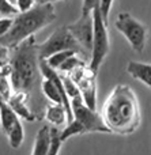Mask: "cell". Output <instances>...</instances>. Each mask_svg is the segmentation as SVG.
<instances>
[{
  "label": "cell",
  "instance_id": "9a60e30c",
  "mask_svg": "<svg viewBox=\"0 0 151 155\" xmlns=\"http://www.w3.org/2000/svg\"><path fill=\"white\" fill-rule=\"evenodd\" d=\"M14 93L11 83V68L10 64L5 67H0V101L8 102Z\"/></svg>",
  "mask_w": 151,
  "mask_h": 155
},
{
  "label": "cell",
  "instance_id": "ac0fdd59",
  "mask_svg": "<svg viewBox=\"0 0 151 155\" xmlns=\"http://www.w3.org/2000/svg\"><path fill=\"white\" fill-rule=\"evenodd\" d=\"M82 134H84L83 128H82L80 124H79L76 120H72V121H70V123H67L64 127V129L60 131V136H61L63 142H67L70 137L76 136V135H82Z\"/></svg>",
  "mask_w": 151,
  "mask_h": 155
},
{
  "label": "cell",
  "instance_id": "4fadbf2b",
  "mask_svg": "<svg viewBox=\"0 0 151 155\" xmlns=\"http://www.w3.org/2000/svg\"><path fill=\"white\" fill-rule=\"evenodd\" d=\"M19 121V117L8 105V102L0 101V129L7 136L11 132V129L15 127V124Z\"/></svg>",
  "mask_w": 151,
  "mask_h": 155
},
{
  "label": "cell",
  "instance_id": "6da1fadb",
  "mask_svg": "<svg viewBox=\"0 0 151 155\" xmlns=\"http://www.w3.org/2000/svg\"><path fill=\"white\" fill-rule=\"evenodd\" d=\"M101 116L112 134L132 135L140 124V107L135 91L128 84H117L103 102Z\"/></svg>",
  "mask_w": 151,
  "mask_h": 155
},
{
  "label": "cell",
  "instance_id": "8fae6325",
  "mask_svg": "<svg viewBox=\"0 0 151 155\" xmlns=\"http://www.w3.org/2000/svg\"><path fill=\"white\" fill-rule=\"evenodd\" d=\"M127 72L133 79L142 82L147 87L151 88V64L140 61H130L127 65Z\"/></svg>",
  "mask_w": 151,
  "mask_h": 155
},
{
  "label": "cell",
  "instance_id": "3957f363",
  "mask_svg": "<svg viewBox=\"0 0 151 155\" xmlns=\"http://www.w3.org/2000/svg\"><path fill=\"white\" fill-rule=\"evenodd\" d=\"M56 19L53 4H35L30 10L14 16L10 31L0 38V44L14 49L25 40L33 37L37 31L45 29Z\"/></svg>",
  "mask_w": 151,
  "mask_h": 155
},
{
  "label": "cell",
  "instance_id": "7c38bea8",
  "mask_svg": "<svg viewBox=\"0 0 151 155\" xmlns=\"http://www.w3.org/2000/svg\"><path fill=\"white\" fill-rule=\"evenodd\" d=\"M45 118L51 125L61 127L68 123V113L61 104H49L45 109Z\"/></svg>",
  "mask_w": 151,
  "mask_h": 155
},
{
  "label": "cell",
  "instance_id": "d6986e66",
  "mask_svg": "<svg viewBox=\"0 0 151 155\" xmlns=\"http://www.w3.org/2000/svg\"><path fill=\"white\" fill-rule=\"evenodd\" d=\"M63 143L64 142L61 140L60 131L56 128V127H51V146H49L48 155H59Z\"/></svg>",
  "mask_w": 151,
  "mask_h": 155
},
{
  "label": "cell",
  "instance_id": "d4e9b609",
  "mask_svg": "<svg viewBox=\"0 0 151 155\" xmlns=\"http://www.w3.org/2000/svg\"><path fill=\"white\" fill-rule=\"evenodd\" d=\"M11 60V49L0 44V67H5L10 64Z\"/></svg>",
  "mask_w": 151,
  "mask_h": 155
},
{
  "label": "cell",
  "instance_id": "2e32d148",
  "mask_svg": "<svg viewBox=\"0 0 151 155\" xmlns=\"http://www.w3.org/2000/svg\"><path fill=\"white\" fill-rule=\"evenodd\" d=\"M74 54H82V53H79L78 51H74V49H65V51H60V52H57V53L52 54V56L48 57L45 61L48 63L52 68L59 70L60 65H61L67 59H70L71 56H74Z\"/></svg>",
  "mask_w": 151,
  "mask_h": 155
},
{
  "label": "cell",
  "instance_id": "484cf974",
  "mask_svg": "<svg viewBox=\"0 0 151 155\" xmlns=\"http://www.w3.org/2000/svg\"><path fill=\"white\" fill-rule=\"evenodd\" d=\"M37 4V0H16V8L19 10V12H23V11L30 10L31 7Z\"/></svg>",
  "mask_w": 151,
  "mask_h": 155
},
{
  "label": "cell",
  "instance_id": "ffe728a7",
  "mask_svg": "<svg viewBox=\"0 0 151 155\" xmlns=\"http://www.w3.org/2000/svg\"><path fill=\"white\" fill-rule=\"evenodd\" d=\"M84 64H86V63H84V60H82L80 57H78V54H74V56H71L70 59H67L61 65H60L59 71L71 74L74 70H76V68L82 67V65H84Z\"/></svg>",
  "mask_w": 151,
  "mask_h": 155
},
{
  "label": "cell",
  "instance_id": "cb8c5ba5",
  "mask_svg": "<svg viewBox=\"0 0 151 155\" xmlns=\"http://www.w3.org/2000/svg\"><path fill=\"white\" fill-rule=\"evenodd\" d=\"M14 18L12 16H4V18H0V38L4 37L8 31H10L11 26H12Z\"/></svg>",
  "mask_w": 151,
  "mask_h": 155
},
{
  "label": "cell",
  "instance_id": "ba28073f",
  "mask_svg": "<svg viewBox=\"0 0 151 155\" xmlns=\"http://www.w3.org/2000/svg\"><path fill=\"white\" fill-rule=\"evenodd\" d=\"M74 80L76 86H78L79 91H80L82 97H83L84 104L89 107L95 110V105H97V93H95V78L97 74L90 68V65H82V67L74 70L72 72L68 75Z\"/></svg>",
  "mask_w": 151,
  "mask_h": 155
},
{
  "label": "cell",
  "instance_id": "44dd1931",
  "mask_svg": "<svg viewBox=\"0 0 151 155\" xmlns=\"http://www.w3.org/2000/svg\"><path fill=\"white\" fill-rule=\"evenodd\" d=\"M0 14L3 16H15L19 14V10L10 0H0Z\"/></svg>",
  "mask_w": 151,
  "mask_h": 155
},
{
  "label": "cell",
  "instance_id": "9c48e42d",
  "mask_svg": "<svg viewBox=\"0 0 151 155\" xmlns=\"http://www.w3.org/2000/svg\"><path fill=\"white\" fill-rule=\"evenodd\" d=\"M70 33L74 35L82 49L91 54L93 49V35H94V21L91 15H80L75 23L67 25Z\"/></svg>",
  "mask_w": 151,
  "mask_h": 155
},
{
  "label": "cell",
  "instance_id": "e0dca14e",
  "mask_svg": "<svg viewBox=\"0 0 151 155\" xmlns=\"http://www.w3.org/2000/svg\"><path fill=\"white\" fill-rule=\"evenodd\" d=\"M7 137H8V143H10V146L12 148L16 150V148L21 147L25 140V129H23V125H22L21 121H18V123L15 124V127H14L10 134L7 135Z\"/></svg>",
  "mask_w": 151,
  "mask_h": 155
},
{
  "label": "cell",
  "instance_id": "83f0119b",
  "mask_svg": "<svg viewBox=\"0 0 151 155\" xmlns=\"http://www.w3.org/2000/svg\"><path fill=\"white\" fill-rule=\"evenodd\" d=\"M10 2H11V3H12V4H14V5H15V4H16V0H10Z\"/></svg>",
  "mask_w": 151,
  "mask_h": 155
},
{
  "label": "cell",
  "instance_id": "30bf717a",
  "mask_svg": "<svg viewBox=\"0 0 151 155\" xmlns=\"http://www.w3.org/2000/svg\"><path fill=\"white\" fill-rule=\"evenodd\" d=\"M29 95L27 93H21V91H14L11 98L8 99V105L11 109L18 114L19 118H23L26 121H35L37 120V114L31 112L29 107Z\"/></svg>",
  "mask_w": 151,
  "mask_h": 155
},
{
  "label": "cell",
  "instance_id": "8992f818",
  "mask_svg": "<svg viewBox=\"0 0 151 155\" xmlns=\"http://www.w3.org/2000/svg\"><path fill=\"white\" fill-rule=\"evenodd\" d=\"M65 49H74V51H78L79 53L83 54L80 45L74 38V35L70 33L68 27L61 26L57 30H54L46 38V41H44L38 46V57H40V60H46L52 54L57 53L60 51H65Z\"/></svg>",
  "mask_w": 151,
  "mask_h": 155
},
{
  "label": "cell",
  "instance_id": "5b68a950",
  "mask_svg": "<svg viewBox=\"0 0 151 155\" xmlns=\"http://www.w3.org/2000/svg\"><path fill=\"white\" fill-rule=\"evenodd\" d=\"M114 26L125 37V40L130 42L133 51L139 52V53L144 51L147 40V29L142 22H139L128 12H120L117 15Z\"/></svg>",
  "mask_w": 151,
  "mask_h": 155
},
{
  "label": "cell",
  "instance_id": "5bb4252c",
  "mask_svg": "<svg viewBox=\"0 0 151 155\" xmlns=\"http://www.w3.org/2000/svg\"><path fill=\"white\" fill-rule=\"evenodd\" d=\"M51 146V127L44 125L35 135L31 155H48Z\"/></svg>",
  "mask_w": 151,
  "mask_h": 155
},
{
  "label": "cell",
  "instance_id": "52a82bcc",
  "mask_svg": "<svg viewBox=\"0 0 151 155\" xmlns=\"http://www.w3.org/2000/svg\"><path fill=\"white\" fill-rule=\"evenodd\" d=\"M71 106H72L74 120H76L80 124L84 134H91V132L112 134L110 129L106 127L102 116L98 114L94 109L87 106L82 97L71 99Z\"/></svg>",
  "mask_w": 151,
  "mask_h": 155
},
{
  "label": "cell",
  "instance_id": "7a4b0ae2",
  "mask_svg": "<svg viewBox=\"0 0 151 155\" xmlns=\"http://www.w3.org/2000/svg\"><path fill=\"white\" fill-rule=\"evenodd\" d=\"M11 51L10 68L12 88L14 91L30 94L34 88L40 71L38 46L35 45L34 35L25 40Z\"/></svg>",
  "mask_w": 151,
  "mask_h": 155
},
{
  "label": "cell",
  "instance_id": "277c9868",
  "mask_svg": "<svg viewBox=\"0 0 151 155\" xmlns=\"http://www.w3.org/2000/svg\"><path fill=\"white\" fill-rule=\"evenodd\" d=\"M93 21H94V35H93V49L89 65L95 74H98V70L109 53L108 23L101 15L100 7H95V10L93 11Z\"/></svg>",
  "mask_w": 151,
  "mask_h": 155
},
{
  "label": "cell",
  "instance_id": "7402d4cb",
  "mask_svg": "<svg viewBox=\"0 0 151 155\" xmlns=\"http://www.w3.org/2000/svg\"><path fill=\"white\" fill-rule=\"evenodd\" d=\"M112 5H113V0H100V11H101V15H102L103 21L108 23L109 22V14H110L112 10Z\"/></svg>",
  "mask_w": 151,
  "mask_h": 155
},
{
  "label": "cell",
  "instance_id": "603a6c76",
  "mask_svg": "<svg viewBox=\"0 0 151 155\" xmlns=\"http://www.w3.org/2000/svg\"><path fill=\"white\" fill-rule=\"evenodd\" d=\"M100 5V0H83L82 3V15H91L95 7Z\"/></svg>",
  "mask_w": 151,
  "mask_h": 155
},
{
  "label": "cell",
  "instance_id": "4316f807",
  "mask_svg": "<svg viewBox=\"0 0 151 155\" xmlns=\"http://www.w3.org/2000/svg\"><path fill=\"white\" fill-rule=\"evenodd\" d=\"M54 2H61V0H37V4H53Z\"/></svg>",
  "mask_w": 151,
  "mask_h": 155
}]
</instances>
